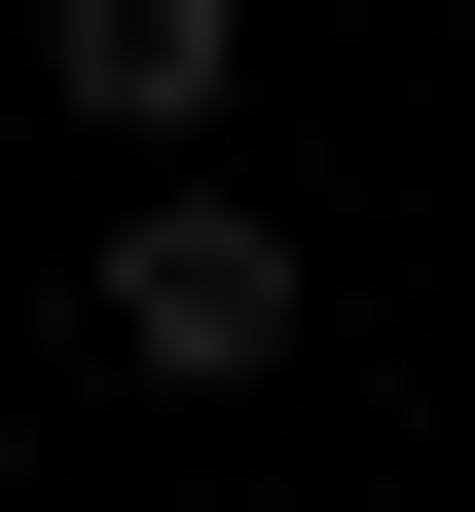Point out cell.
I'll return each instance as SVG.
<instances>
[{"label": "cell", "mask_w": 475, "mask_h": 512, "mask_svg": "<svg viewBox=\"0 0 475 512\" xmlns=\"http://www.w3.org/2000/svg\"><path fill=\"white\" fill-rule=\"evenodd\" d=\"M74 330H110V366H147V403H256V366H293V330H329V256H293V220H256V183H220V147H110V220H74Z\"/></svg>", "instance_id": "6da1fadb"}, {"label": "cell", "mask_w": 475, "mask_h": 512, "mask_svg": "<svg viewBox=\"0 0 475 512\" xmlns=\"http://www.w3.org/2000/svg\"><path fill=\"white\" fill-rule=\"evenodd\" d=\"M37 110H74V147H220L256 110V0H37Z\"/></svg>", "instance_id": "7a4b0ae2"}]
</instances>
